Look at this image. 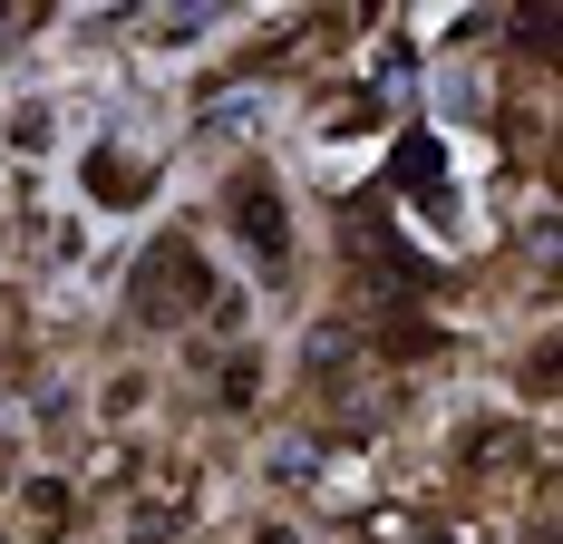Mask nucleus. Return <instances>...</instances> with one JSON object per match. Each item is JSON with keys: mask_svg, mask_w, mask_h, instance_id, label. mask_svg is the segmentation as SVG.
<instances>
[{"mask_svg": "<svg viewBox=\"0 0 563 544\" xmlns=\"http://www.w3.org/2000/svg\"><path fill=\"white\" fill-rule=\"evenodd\" d=\"M205 302H214L205 253H195L185 233H166V243L136 263V312H146V322H185V312H205Z\"/></svg>", "mask_w": 563, "mask_h": 544, "instance_id": "f257e3e1", "label": "nucleus"}, {"mask_svg": "<svg viewBox=\"0 0 563 544\" xmlns=\"http://www.w3.org/2000/svg\"><path fill=\"white\" fill-rule=\"evenodd\" d=\"M233 215H243V233H253L263 253H282V205H273V195H253V185H243V195H233Z\"/></svg>", "mask_w": 563, "mask_h": 544, "instance_id": "f03ea898", "label": "nucleus"}, {"mask_svg": "<svg viewBox=\"0 0 563 544\" xmlns=\"http://www.w3.org/2000/svg\"><path fill=\"white\" fill-rule=\"evenodd\" d=\"M88 175H98V195H108V205H126V195H136V165H126V156H98Z\"/></svg>", "mask_w": 563, "mask_h": 544, "instance_id": "7ed1b4c3", "label": "nucleus"}, {"mask_svg": "<svg viewBox=\"0 0 563 544\" xmlns=\"http://www.w3.org/2000/svg\"><path fill=\"white\" fill-rule=\"evenodd\" d=\"M30 525L58 535V525H68V496H58V487H30Z\"/></svg>", "mask_w": 563, "mask_h": 544, "instance_id": "20e7f679", "label": "nucleus"}, {"mask_svg": "<svg viewBox=\"0 0 563 544\" xmlns=\"http://www.w3.org/2000/svg\"><path fill=\"white\" fill-rule=\"evenodd\" d=\"M253 544H291V535H282V525H263V535H253Z\"/></svg>", "mask_w": 563, "mask_h": 544, "instance_id": "39448f33", "label": "nucleus"}]
</instances>
